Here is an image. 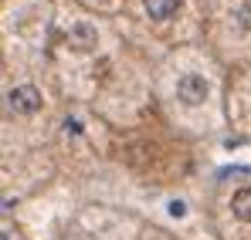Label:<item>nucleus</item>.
I'll list each match as a JSON object with an SVG mask.
<instances>
[{
    "mask_svg": "<svg viewBox=\"0 0 251 240\" xmlns=\"http://www.w3.org/2000/svg\"><path fill=\"white\" fill-rule=\"evenodd\" d=\"M7 102H10V109H14V112H21V115H31V112H38V109H41V95H38V88H31V85L14 88V91L7 95Z\"/></svg>",
    "mask_w": 251,
    "mask_h": 240,
    "instance_id": "f03ea898",
    "label": "nucleus"
},
{
    "mask_svg": "<svg viewBox=\"0 0 251 240\" xmlns=\"http://www.w3.org/2000/svg\"><path fill=\"white\" fill-rule=\"evenodd\" d=\"M231 210H234V217H238V220L251 223V186H245V190H238V193H234Z\"/></svg>",
    "mask_w": 251,
    "mask_h": 240,
    "instance_id": "39448f33",
    "label": "nucleus"
},
{
    "mask_svg": "<svg viewBox=\"0 0 251 240\" xmlns=\"http://www.w3.org/2000/svg\"><path fill=\"white\" fill-rule=\"evenodd\" d=\"M170 213H173V217H183V213H187V206H183L180 200H173V203H170Z\"/></svg>",
    "mask_w": 251,
    "mask_h": 240,
    "instance_id": "0eeeda50",
    "label": "nucleus"
},
{
    "mask_svg": "<svg viewBox=\"0 0 251 240\" xmlns=\"http://www.w3.org/2000/svg\"><path fill=\"white\" fill-rule=\"evenodd\" d=\"M238 21H241V27H245V31H251V3H245V7H241Z\"/></svg>",
    "mask_w": 251,
    "mask_h": 240,
    "instance_id": "423d86ee",
    "label": "nucleus"
},
{
    "mask_svg": "<svg viewBox=\"0 0 251 240\" xmlns=\"http://www.w3.org/2000/svg\"><path fill=\"white\" fill-rule=\"evenodd\" d=\"M176 7H180V0H146V14L153 21H167L170 14H176Z\"/></svg>",
    "mask_w": 251,
    "mask_h": 240,
    "instance_id": "20e7f679",
    "label": "nucleus"
},
{
    "mask_svg": "<svg viewBox=\"0 0 251 240\" xmlns=\"http://www.w3.org/2000/svg\"><path fill=\"white\" fill-rule=\"evenodd\" d=\"M176 95H180L183 105H201L207 98V81L201 78V75H183V78L176 81Z\"/></svg>",
    "mask_w": 251,
    "mask_h": 240,
    "instance_id": "f257e3e1",
    "label": "nucleus"
},
{
    "mask_svg": "<svg viewBox=\"0 0 251 240\" xmlns=\"http://www.w3.org/2000/svg\"><path fill=\"white\" fill-rule=\"evenodd\" d=\"M68 41H72L78 51H88V47H95V27L85 24V21H78V24L68 31Z\"/></svg>",
    "mask_w": 251,
    "mask_h": 240,
    "instance_id": "7ed1b4c3",
    "label": "nucleus"
}]
</instances>
